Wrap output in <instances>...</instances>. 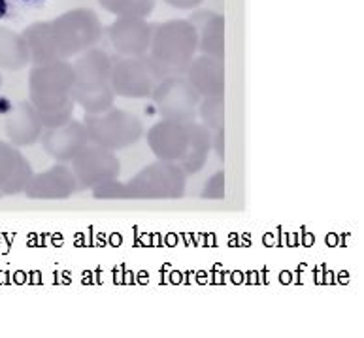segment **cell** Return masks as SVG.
Returning a JSON list of instances; mask_svg holds the SVG:
<instances>
[{
	"label": "cell",
	"instance_id": "cell-1",
	"mask_svg": "<svg viewBox=\"0 0 364 338\" xmlns=\"http://www.w3.org/2000/svg\"><path fill=\"white\" fill-rule=\"evenodd\" d=\"M104 34L102 21L89 8H74L49 21L31 23L21 36L31 55V65L70 60L98 46Z\"/></svg>",
	"mask_w": 364,
	"mask_h": 338
},
{
	"label": "cell",
	"instance_id": "cell-2",
	"mask_svg": "<svg viewBox=\"0 0 364 338\" xmlns=\"http://www.w3.org/2000/svg\"><path fill=\"white\" fill-rule=\"evenodd\" d=\"M159 161L178 164L187 178L198 174L212 153V132L200 121H157L146 134Z\"/></svg>",
	"mask_w": 364,
	"mask_h": 338
},
{
	"label": "cell",
	"instance_id": "cell-3",
	"mask_svg": "<svg viewBox=\"0 0 364 338\" xmlns=\"http://www.w3.org/2000/svg\"><path fill=\"white\" fill-rule=\"evenodd\" d=\"M74 74L70 60L33 65L28 72V102L44 127H57L74 117Z\"/></svg>",
	"mask_w": 364,
	"mask_h": 338
},
{
	"label": "cell",
	"instance_id": "cell-4",
	"mask_svg": "<svg viewBox=\"0 0 364 338\" xmlns=\"http://www.w3.org/2000/svg\"><path fill=\"white\" fill-rule=\"evenodd\" d=\"M72 97L85 114H102L114 108L117 97L112 88V53L97 46L83 51L72 63Z\"/></svg>",
	"mask_w": 364,
	"mask_h": 338
},
{
	"label": "cell",
	"instance_id": "cell-5",
	"mask_svg": "<svg viewBox=\"0 0 364 338\" xmlns=\"http://www.w3.org/2000/svg\"><path fill=\"white\" fill-rule=\"evenodd\" d=\"M196 53L198 40L189 19H168L153 27L147 59L161 80L185 76Z\"/></svg>",
	"mask_w": 364,
	"mask_h": 338
},
{
	"label": "cell",
	"instance_id": "cell-6",
	"mask_svg": "<svg viewBox=\"0 0 364 338\" xmlns=\"http://www.w3.org/2000/svg\"><path fill=\"white\" fill-rule=\"evenodd\" d=\"M187 191V174L174 163L146 164L131 180L121 184V201H178Z\"/></svg>",
	"mask_w": 364,
	"mask_h": 338
},
{
	"label": "cell",
	"instance_id": "cell-7",
	"mask_svg": "<svg viewBox=\"0 0 364 338\" xmlns=\"http://www.w3.org/2000/svg\"><path fill=\"white\" fill-rule=\"evenodd\" d=\"M83 125L87 131L89 142L112 152L134 146L144 137V123L140 117L115 106L102 114H85Z\"/></svg>",
	"mask_w": 364,
	"mask_h": 338
},
{
	"label": "cell",
	"instance_id": "cell-8",
	"mask_svg": "<svg viewBox=\"0 0 364 338\" xmlns=\"http://www.w3.org/2000/svg\"><path fill=\"white\" fill-rule=\"evenodd\" d=\"M161 78L151 66L147 55L115 57L112 55V88L115 97L151 98Z\"/></svg>",
	"mask_w": 364,
	"mask_h": 338
},
{
	"label": "cell",
	"instance_id": "cell-9",
	"mask_svg": "<svg viewBox=\"0 0 364 338\" xmlns=\"http://www.w3.org/2000/svg\"><path fill=\"white\" fill-rule=\"evenodd\" d=\"M200 98L185 76L164 78L151 95L159 115L166 121H195Z\"/></svg>",
	"mask_w": 364,
	"mask_h": 338
},
{
	"label": "cell",
	"instance_id": "cell-10",
	"mask_svg": "<svg viewBox=\"0 0 364 338\" xmlns=\"http://www.w3.org/2000/svg\"><path fill=\"white\" fill-rule=\"evenodd\" d=\"M68 164L82 191H91L104 181L117 180L121 174V163L115 152L92 142L85 144Z\"/></svg>",
	"mask_w": 364,
	"mask_h": 338
},
{
	"label": "cell",
	"instance_id": "cell-11",
	"mask_svg": "<svg viewBox=\"0 0 364 338\" xmlns=\"http://www.w3.org/2000/svg\"><path fill=\"white\" fill-rule=\"evenodd\" d=\"M151 23L146 17H117L108 28L106 36L115 57H140L147 55L153 36Z\"/></svg>",
	"mask_w": 364,
	"mask_h": 338
},
{
	"label": "cell",
	"instance_id": "cell-12",
	"mask_svg": "<svg viewBox=\"0 0 364 338\" xmlns=\"http://www.w3.org/2000/svg\"><path fill=\"white\" fill-rule=\"evenodd\" d=\"M82 191L68 163H55L51 169L33 174L23 193L34 201H65Z\"/></svg>",
	"mask_w": 364,
	"mask_h": 338
},
{
	"label": "cell",
	"instance_id": "cell-13",
	"mask_svg": "<svg viewBox=\"0 0 364 338\" xmlns=\"http://www.w3.org/2000/svg\"><path fill=\"white\" fill-rule=\"evenodd\" d=\"M38 142L42 144L49 157L55 159L57 163H70L77 152L89 142V138L83 121L72 117L63 125L44 127Z\"/></svg>",
	"mask_w": 364,
	"mask_h": 338
},
{
	"label": "cell",
	"instance_id": "cell-14",
	"mask_svg": "<svg viewBox=\"0 0 364 338\" xmlns=\"http://www.w3.org/2000/svg\"><path fill=\"white\" fill-rule=\"evenodd\" d=\"M4 131L8 142L16 147L34 146L40 140L44 125L40 121L36 110L28 100L10 104L4 112Z\"/></svg>",
	"mask_w": 364,
	"mask_h": 338
},
{
	"label": "cell",
	"instance_id": "cell-15",
	"mask_svg": "<svg viewBox=\"0 0 364 338\" xmlns=\"http://www.w3.org/2000/svg\"><path fill=\"white\" fill-rule=\"evenodd\" d=\"M33 174V167L19 152V147L0 140V195L10 196L23 193Z\"/></svg>",
	"mask_w": 364,
	"mask_h": 338
},
{
	"label": "cell",
	"instance_id": "cell-16",
	"mask_svg": "<svg viewBox=\"0 0 364 338\" xmlns=\"http://www.w3.org/2000/svg\"><path fill=\"white\" fill-rule=\"evenodd\" d=\"M185 78L200 97L225 95V60L210 55H195Z\"/></svg>",
	"mask_w": 364,
	"mask_h": 338
},
{
	"label": "cell",
	"instance_id": "cell-17",
	"mask_svg": "<svg viewBox=\"0 0 364 338\" xmlns=\"http://www.w3.org/2000/svg\"><path fill=\"white\" fill-rule=\"evenodd\" d=\"M196 31L198 53L225 60V17L212 10H196L189 17Z\"/></svg>",
	"mask_w": 364,
	"mask_h": 338
},
{
	"label": "cell",
	"instance_id": "cell-18",
	"mask_svg": "<svg viewBox=\"0 0 364 338\" xmlns=\"http://www.w3.org/2000/svg\"><path fill=\"white\" fill-rule=\"evenodd\" d=\"M31 65V55L21 33L0 25V70H21Z\"/></svg>",
	"mask_w": 364,
	"mask_h": 338
},
{
	"label": "cell",
	"instance_id": "cell-19",
	"mask_svg": "<svg viewBox=\"0 0 364 338\" xmlns=\"http://www.w3.org/2000/svg\"><path fill=\"white\" fill-rule=\"evenodd\" d=\"M196 117H200V123L210 132L225 129V95L202 97Z\"/></svg>",
	"mask_w": 364,
	"mask_h": 338
},
{
	"label": "cell",
	"instance_id": "cell-20",
	"mask_svg": "<svg viewBox=\"0 0 364 338\" xmlns=\"http://www.w3.org/2000/svg\"><path fill=\"white\" fill-rule=\"evenodd\" d=\"M104 10L117 17H147L157 6V0H98Z\"/></svg>",
	"mask_w": 364,
	"mask_h": 338
},
{
	"label": "cell",
	"instance_id": "cell-21",
	"mask_svg": "<svg viewBox=\"0 0 364 338\" xmlns=\"http://www.w3.org/2000/svg\"><path fill=\"white\" fill-rule=\"evenodd\" d=\"M202 199H215V201L225 199L223 170H219V172H215V174L208 178L206 186H204V189H202Z\"/></svg>",
	"mask_w": 364,
	"mask_h": 338
},
{
	"label": "cell",
	"instance_id": "cell-22",
	"mask_svg": "<svg viewBox=\"0 0 364 338\" xmlns=\"http://www.w3.org/2000/svg\"><path fill=\"white\" fill-rule=\"evenodd\" d=\"M49 0H8V4L11 6V10L16 11L17 16L21 14H27V11H34L44 8Z\"/></svg>",
	"mask_w": 364,
	"mask_h": 338
},
{
	"label": "cell",
	"instance_id": "cell-23",
	"mask_svg": "<svg viewBox=\"0 0 364 338\" xmlns=\"http://www.w3.org/2000/svg\"><path fill=\"white\" fill-rule=\"evenodd\" d=\"M225 129H219V131L212 132V152H215V155L219 157V161H225Z\"/></svg>",
	"mask_w": 364,
	"mask_h": 338
},
{
	"label": "cell",
	"instance_id": "cell-24",
	"mask_svg": "<svg viewBox=\"0 0 364 338\" xmlns=\"http://www.w3.org/2000/svg\"><path fill=\"white\" fill-rule=\"evenodd\" d=\"M164 2L176 10H196L204 0H164Z\"/></svg>",
	"mask_w": 364,
	"mask_h": 338
},
{
	"label": "cell",
	"instance_id": "cell-25",
	"mask_svg": "<svg viewBox=\"0 0 364 338\" xmlns=\"http://www.w3.org/2000/svg\"><path fill=\"white\" fill-rule=\"evenodd\" d=\"M17 14L11 10L8 0H0V21H8V19H16Z\"/></svg>",
	"mask_w": 364,
	"mask_h": 338
},
{
	"label": "cell",
	"instance_id": "cell-26",
	"mask_svg": "<svg viewBox=\"0 0 364 338\" xmlns=\"http://www.w3.org/2000/svg\"><path fill=\"white\" fill-rule=\"evenodd\" d=\"M0 88H2V74H0Z\"/></svg>",
	"mask_w": 364,
	"mask_h": 338
},
{
	"label": "cell",
	"instance_id": "cell-27",
	"mask_svg": "<svg viewBox=\"0 0 364 338\" xmlns=\"http://www.w3.org/2000/svg\"><path fill=\"white\" fill-rule=\"evenodd\" d=\"M0 199H2V195H0Z\"/></svg>",
	"mask_w": 364,
	"mask_h": 338
}]
</instances>
